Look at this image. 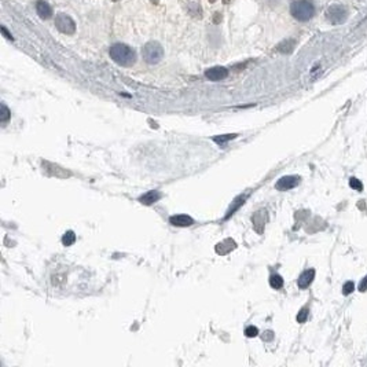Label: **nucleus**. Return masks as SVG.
Wrapping results in <instances>:
<instances>
[{"mask_svg": "<svg viewBox=\"0 0 367 367\" xmlns=\"http://www.w3.org/2000/svg\"><path fill=\"white\" fill-rule=\"evenodd\" d=\"M314 278H315V270H312V268H311V270L304 271L303 274L298 277V281H297L298 288H300V289H307L309 285L312 284Z\"/></svg>", "mask_w": 367, "mask_h": 367, "instance_id": "1a4fd4ad", "label": "nucleus"}, {"mask_svg": "<svg viewBox=\"0 0 367 367\" xmlns=\"http://www.w3.org/2000/svg\"><path fill=\"white\" fill-rule=\"evenodd\" d=\"M270 285L272 289H281V288L284 286V279H282L281 275L274 274V275H271L270 277Z\"/></svg>", "mask_w": 367, "mask_h": 367, "instance_id": "2eb2a0df", "label": "nucleus"}, {"mask_svg": "<svg viewBox=\"0 0 367 367\" xmlns=\"http://www.w3.org/2000/svg\"><path fill=\"white\" fill-rule=\"evenodd\" d=\"M300 183V178L298 176H284V178H281L279 181L277 182V190L279 191H288V190H292V188H294Z\"/></svg>", "mask_w": 367, "mask_h": 367, "instance_id": "423d86ee", "label": "nucleus"}, {"mask_svg": "<svg viewBox=\"0 0 367 367\" xmlns=\"http://www.w3.org/2000/svg\"><path fill=\"white\" fill-rule=\"evenodd\" d=\"M10 114H11V113H10V110L7 109V106L4 105V103H3V105H1V114H0V121L7 122V120L10 118Z\"/></svg>", "mask_w": 367, "mask_h": 367, "instance_id": "a211bd4d", "label": "nucleus"}, {"mask_svg": "<svg viewBox=\"0 0 367 367\" xmlns=\"http://www.w3.org/2000/svg\"><path fill=\"white\" fill-rule=\"evenodd\" d=\"M307 319H308V309L303 308L298 312V315H297V322L304 323Z\"/></svg>", "mask_w": 367, "mask_h": 367, "instance_id": "412c9836", "label": "nucleus"}, {"mask_svg": "<svg viewBox=\"0 0 367 367\" xmlns=\"http://www.w3.org/2000/svg\"><path fill=\"white\" fill-rule=\"evenodd\" d=\"M228 76V71L223 66H213L205 72V77L211 81H220Z\"/></svg>", "mask_w": 367, "mask_h": 367, "instance_id": "0eeeda50", "label": "nucleus"}, {"mask_svg": "<svg viewBox=\"0 0 367 367\" xmlns=\"http://www.w3.org/2000/svg\"><path fill=\"white\" fill-rule=\"evenodd\" d=\"M74 242H76V234L73 231L65 232L64 237H62V244H64L65 246H72Z\"/></svg>", "mask_w": 367, "mask_h": 367, "instance_id": "f3484780", "label": "nucleus"}, {"mask_svg": "<svg viewBox=\"0 0 367 367\" xmlns=\"http://www.w3.org/2000/svg\"><path fill=\"white\" fill-rule=\"evenodd\" d=\"M349 186H351V188L356 190V191H362V190H363V184H362V182L358 181L356 178H352V179L349 181Z\"/></svg>", "mask_w": 367, "mask_h": 367, "instance_id": "6ab92c4d", "label": "nucleus"}, {"mask_svg": "<svg viewBox=\"0 0 367 367\" xmlns=\"http://www.w3.org/2000/svg\"><path fill=\"white\" fill-rule=\"evenodd\" d=\"M142 57L148 65L158 64L164 57V48L158 41H148L142 47Z\"/></svg>", "mask_w": 367, "mask_h": 367, "instance_id": "7ed1b4c3", "label": "nucleus"}, {"mask_svg": "<svg viewBox=\"0 0 367 367\" xmlns=\"http://www.w3.org/2000/svg\"><path fill=\"white\" fill-rule=\"evenodd\" d=\"M55 26H57V29H58L59 32L64 33V35H73V33L76 32V24H74V21L72 20L68 14H57V17H55Z\"/></svg>", "mask_w": 367, "mask_h": 367, "instance_id": "20e7f679", "label": "nucleus"}, {"mask_svg": "<svg viewBox=\"0 0 367 367\" xmlns=\"http://www.w3.org/2000/svg\"><path fill=\"white\" fill-rule=\"evenodd\" d=\"M237 135L235 134H227V135H219V136H215L213 138V142H216L220 146H223L225 142H228V141H232V139H235Z\"/></svg>", "mask_w": 367, "mask_h": 367, "instance_id": "dca6fc26", "label": "nucleus"}, {"mask_svg": "<svg viewBox=\"0 0 367 367\" xmlns=\"http://www.w3.org/2000/svg\"><path fill=\"white\" fill-rule=\"evenodd\" d=\"M36 11L39 14V17L41 20H48V18H51L52 15V10L50 4L44 1V0H37V3H36Z\"/></svg>", "mask_w": 367, "mask_h": 367, "instance_id": "9d476101", "label": "nucleus"}, {"mask_svg": "<svg viewBox=\"0 0 367 367\" xmlns=\"http://www.w3.org/2000/svg\"><path fill=\"white\" fill-rule=\"evenodd\" d=\"M359 290H361V292H366L367 290V277H365L362 279L361 285H359Z\"/></svg>", "mask_w": 367, "mask_h": 367, "instance_id": "5701e85b", "label": "nucleus"}, {"mask_svg": "<svg viewBox=\"0 0 367 367\" xmlns=\"http://www.w3.org/2000/svg\"><path fill=\"white\" fill-rule=\"evenodd\" d=\"M290 13L297 21H309L315 14V7L309 0H293L290 4Z\"/></svg>", "mask_w": 367, "mask_h": 367, "instance_id": "f03ea898", "label": "nucleus"}, {"mask_svg": "<svg viewBox=\"0 0 367 367\" xmlns=\"http://www.w3.org/2000/svg\"><path fill=\"white\" fill-rule=\"evenodd\" d=\"M235 248H237V244L231 238H227L224 241H221L220 244L216 245V253L220 255V256H225V255H228L231 251H234Z\"/></svg>", "mask_w": 367, "mask_h": 367, "instance_id": "6e6552de", "label": "nucleus"}, {"mask_svg": "<svg viewBox=\"0 0 367 367\" xmlns=\"http://www.w3.org/2000/svg\"><path fill=\"white\" fill-rule=\"evenodd\" d=\"M245 198H246V197H245V195H244V197H242V195H241V197H238V198H237V200H235V201H234V202H232V205L230 206V209H228V212H227V215H225V218H224V219H228V218H230V216H231V215H234V212H235V211H238V208H239V206H241V205H244Z\"/></svg>", "mask_w": 367, "mask_h": 367, "instance_id": "4468645a", "label": "nucleus"}, {"mask_svg": "<svg viewBox=\"0 0 367 367\" xmlns=\"http://www.w3.org/2000/svg\"><path fill=\"white\" fill-rule=\"evenodd\" d=\"M109 55L117 65L125 68L132 66L136 61L135 50L124 43H114L109 48Z\"/></svg>", "mask_w": 367, "mask_h": 367, "instance_id": "f257e3e1", "label": "nucleus"}, {"mask_svg": "<svg viewBox=\"0 0 367 367\" xmlns=\"http://www.w3.org/2000/svg\"><path fill=\"white\" fill-rule=\"evenodd\" d=\"M257 334H258V329L255 328V326H248V328L245 329V335H246V337H249V338H252V337H256Z\"/></svg>", "mask_w": 367, "mask_h": 367, "instance_id": "aec40b11", "label": "nucleus"}, {"mask_svg": "<svg viewBox=\"0 0 367 367\" xmlns=\"http://www.w3.org/2000/svg\"><path fill=\"white\" fill-rule=\"evenodd\" d=\"M160 198H161V194L158 193V191H155V190H153V191H147L146 194H143L142 197L139 198V202L143 204V205L150 206L153 205V204H155Z\"/></svg>", "mask_w": 367, "mask_h": 367, "instance_id": "f8f14e48", "label": "nucleus"}, {"mask_svg": "<svg viewBox=\"0 0 367 367\" xmlns=\"http://www.w3.org/2000/svg\"><path fill=\"white\" fill-rule=\"evenodd\" d=\"M354 290H355L354 282H351V281H349V282H347V284L344 285V288H342V293H344V294H351Z\"/></svg>", "mask_w": 367, "mask_h": 367, "instance_id": "4be33fe9", "label": "nucleus"}, {"mask_svg": "<svg viewBox=\"0 0 367 367\" xmlns=\"http://www.w3.org/2000/svg\"><path fill=\"white\" fill-rule=\"evenodd\" d=\"M326 17H328V20L331 24H341L342 21L345 20V17H347V10L342 6L335 4V6L329 7Z\"/></svg>", "mask_w": 367, "mask_h": 367, "instance_id": "39448f33", "label": "nucleus"}, {"mask_svg": "<svg viewBox=\"0 0 367 367\" xmlns=\"http://www.w3.org/2000/svg\"><path fill=\"white\" fill-rule=\"evenodd\" d=\"M265 211H258L257 213H255V216L252 218V220H253V225H255V228H256V231L258 232V230H260V227L258 225H261V228L264 227V223H265Z\"/></svg>", "mask_w": 367, "mask_h": 367, "instance_id": "ddd939ff", "label": "nucleus"}, {"mask_svg": "<svg viewBox=\"0 0 367 367\" xmlns=\"http://www.w3.org/2000/svg\"><path fill=\"white\" fill-rule=\"evenodd\" d=\"M169 223L176 227H190L194 224L193 218L187 216V215H176L169 219Z\"/></svg>", "mask_w": 367, "mask_h": 367, "instance_id": "9b49d317", "label": "nucleus"}]
</instances>
